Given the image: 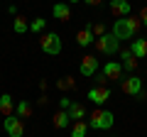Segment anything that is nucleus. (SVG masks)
<instances>
[{
  "instance_id": "25",
  "label": "nucleus",
  "mask_w": 147,
  "mask_h": 137,
  "mask_svg": "<svg viewBox=\"0 0 147 137\" xmlns=\"http://www.w3.org/2000/svg\"><path fill=\"white\" fill-rule=\"evenodd\" d=\"M71 103H74L71 98H59V110H69V108H71Z\"/></svg>"
},
{
  "instance_id": "15",
  "label": "nucleus",
  "mask_w": 147,
  "mask_h": 137,
  "mask_svg": "<svg viewBox=\"0 0 147 137\" xmlns=\"http://www.w3.org/2000/svg\"><path fill=\"white\" fill-rule=\"evenodd\" d=\"M52 125H54V130H66V127L71 125L69 113L66 110H57V113H54V118H52Z\"/></svg>"
},
{
  "instance_id": "10",
  "label": "nucleus",
  "mask_w": 147,
  "mask_h": 137,
  "mask_svg": "<svg viewBox=\"0 0 147 137\" xmlns=\"http://www.w3.org/2000/svg\"><path fill=\"white\" fill-rule=\"evenodd\" d=\"M110 12L120 20V17H127L132 15V5H130V0H110Z\"/></svg>"
},
{
  "instance_id": "13",
  "label": "nucleus",
  "mask_w": 147,
  "mask_h": 137,
  "mask_svg": "<svg viewBox=\"0 0 147 137\" xmlns=\"http://www.w3.org/2000/svg\"><path fill=\"white\" fill-rule=\"evenodd\" d=\"M0 115L7 118V115H15V98L10 93H3L0 95Z\"/></svg>"
},
{
  "instance_id": "14",
  "label": "nucleus",
  "mask_w": 147,
  "mask_h": 137,
  "mask_svg": "<svg viewBox=\"0 0 147 137\" xmlns=\"http://www.w3.org/2000/svg\"><path fill=\"white\" fill-rule=\"evenodd\" d=\"M120 59H123V71H127V74H135V68H137V59L132 56L130 49H123V52H120Z\"/></svg>"
},
{
  "instance_id": "17",
  "label": "nucleus",
  "mask_w": 147,
  "mask_h": 137,
  "mask_svg": "<svg viewBox=\"0 0 147 137\" xmlns=\"http://www.w3.org/2000/svg\"><path fill=\"white\" fill-rule=\"evenodd\" d=\"M32 113H34V108H32L30 100H17V103H15V115L20 118V120H25V118H32Z\"/></svg>"
},
{
  "instance_id": "22",
  "label": "nucleus",
  "mask_w": 147,
  "mask_h": 137,
  "mask_svg": "<svg viewBox=\"0 0 147 137\" xmlns=\"http://www.w3.org/2000/svg\"><path fill=\"white\" fill-rule=\"evenodd\" d=\"M44 30H47V20H44V17H34V20L30 22V32L32 34H42Z\"/></svg>"
},
{
  "instance_id": "20",
  "label": "nucleus",
  "mask_w": 147,
  "mask_h": 137,
  "mask_svg": "<svg viewBox=\"0 0 147 137\" xmlns=\"http://www.w3.org/2000/svg\"><path fill=\"white\" fill-rule=\"evenodd\" d=\"M91 127H88V122L86 120H76L71 125V137H86V132H88Z\"/></svg>"
},
{
  "instance_id": "4",
  "label": "nucleus",
  "mask_w": 147,
  "mask_h": 137,
  "mask_svg": "<svg viewBox=\"0 0 147 137\" xmlns=\"http://www.w3.org/2000/svg\"><path fill=\"white\" fill-rule=\"evenodd\" d=\"M39 47H42V52L47 56H57V54H61V37H59L57 32H42Z\"/></svg>"
},
{
  "instance_id": "29",
  "label": "nucleus",
  "mask_w": 147,
  "mask_h": 137,
  "mask_svg": "<svg viewBox=\"0 0 147 137\" xmlns=\"http://www.w3.org/2000/svg\"><path fill=\"white\" fill-rule=\"evenodd\" d=\"M66 3L69 5H76V3H81V0H66Z\"/></svg>"
},
{
  "instance_id": "27",
  "label": "nucleus",
  "mask_w": 147,
  "mask_h": 137,
  "mask_svg": "<svg viewBox=\"0 0 147 137\" xmlns=\"http://www.w3.org/2000/svg\"><path fill=\"white\" fill-rule=\"evenodd\" d=\"M84 3H86V5H91V7H98L100 5V0H84Z\"/></svg>"
},
{
  "instance_id": "6",
  "label": "nucleus",
  "mask_w": 147,
  "mask_h": 137,
  "mask_svg": "<svg viewBox=\"0 0 147 137\" xmlns=\"http://www.w3.org/2000/svg\"><path fill=\"white\" fill-rule=\"evenodd\" d=\"M110 88L108 86H93V88H88V93H86V98H88V103H93V105H98V108H103L105 103H108V98H110Z\"/></svg>"
},
{
  "instance_id": "19",
  "label": "nucleus",
  "mask_w": 147,
  "mask_h": 137,
  "mask_svg": "<svg viewBox=\"0 0 147 137\" xmlns=\"http://www.w3.org/2000/svg\"><path fill=\"white\" fill-rule=\"evenodd\" d=\"M12 30H15V34H27V32H30V22L22 15H17L15 20H12Z\"/></svg>"
},
{
  "instance_id": "24",
  "label": "nucleus",
  "mask_w": 147,
  "mask_h": 137,
  "mask_svg": "<svg viewBox=\"0 0 147 137\" xmlns=\"http://www.w3.org/2000/svg\"><path fill=\"white\" fill-rule=\"evenodd\" d=\"M93 81H96V86H108V83H110V81L105 79V74H103V71H98V74H93Z\"/></svg>"
},
{
  "instance_id": "9",
  "label": "nucleus",
  "mask_w": 147,
  "mask_h": 137,
  "mask_svg": "<svg viewBox=\"0 0 147 137\" xmlns=\"http://www.w3.org/2000/svg\"><path fill=\"white\" fill-rule=\"evenodd\" d=\"M100 71L105 74V79H108V81H123V74H125V71H123V64L120 61H113V59H110Z\"/></svg>"
},
{
  "instance_id": "11",
  "label": "nucleus",
  "mask_w": 147,
  "mask_h": 137,
  "mask_svg": "<svg viewBox=\"0 0 147 137\" xmlns=\"http://www.w3.org/2000/svg\"><path fill=\"white\" fill-rule=\"evenodd\" d=\"M52 15H54V20H59V22H69L71 20V5H69V3H54Z\"/></svg>"
},
{
  "instance_id": "16",
  "label": "nucleus",
  "mask_w": 147,
  "mask_h": 137,
  "mask_svg": "<svg viewBox=\"0 0 147 137\" xmlns=\"http://www.w3.org/2000/svg\"><path fill=\"white\" fill-rule=\"evenodd\" d=\"M66 113H69V118H71V122L88 118V110H86V105H84V103H71V108H69Z\"/></svg>"
},
{
  "instance_id": "28",
  "label": "nucleus",
  "mask_w": 147,
  "mask_h": 137,
  "mask_svg": "<svg viewBox=\"0 0 147 137\" xmlns=\"http://www.w3.org/2000/svg\"><path fill=\"white\" fill-rule=\"evenodd\" d=\"M7 12H10L12 17H17V15H20V12H17V7H15V5H10V7H7Z\"/></svg>"
},
{
  "instance_id": "2",
  "label": "nucleus",
  "mask_w": 147,
  "mask_h": 137,
  "mask_svg": "<svg viewBox=\"0 0 147 137\" xmlns=\"http://www.w3.org/2000/svg\"><path fill=\"white\" fill-rule=\"evenodd\" d=\"M88 127L91 130H110L113 127V122H115V115H113V110H105V108H96L93 113L88 115Z\"/></svg>"
},
{
  "instance_id": "26",
  "label": "nucleus",
  "mask_w": 147,
  "mask_h": 137,
  "mask_svg": "<svg viewBox=\"0 0 147 137\" xmlns=\"http://www.w3.org/2000/svg\"><path fill=\"white\" fill-rule=\"evenodd\" d=\"M140 22H142V27H147V5L140 10Z\"/></svg>"
},
{
  "instance_id": "23",
  "label": "nucleus",
  "mask_w": 147,
  "mask_h": 137,
  "mask_svg": "<svg viewBox=\"0 0 147 137\" xmlns=\"http://www.w3.org/2000/svg\"><path fill=\"white\" fill-rule=\"evenodd\" d=\"M91 32H93V37H96V39L103 37V34H105V25H100V22H98V25H91Z\"/></svg>"
},
{
  "instance_id": "21",
  "label": "nucleus",
  "mask_w": 147,
  "mask_h": 137,
  "mask_svg": "<svg viewBox=\"0 0 147 137\" xmlns=\"http://www.w3.org/2000/svg\"><path fill=\"white\" fill-rule=\"evenodd\" d=\"M54 86H57L59 91H64V93H66V91H74V88H76V81H74V76H61Z\"/></svg>"
},
{
  "instance_id": "1",
  "label": "nucleus",
  "mask_w": 147,
  "mask_h": 137,
  "mask_svg": "<svg viewBox=\"0 0 147 137\" xmlns=\"http://www.w3.org/2000/svg\"><path fill=\"white\" fill-rule=\"evenodd\" d=\"M140 27H142L140 15H127V17H120V20L113 22V32H110V34L115 39H132Z\"/></svg>"
},
{
  "instance_id": "7",
  "label": "nucleus",
  "mask_w": 147,
  "mask_h": 137,
  "mask_svg": "<svg viewBox=\"0 0 147 137\" xmlns=\"http://www.w3.org/2000/svg\"><path fill=\"white\" fill-rule=\"evenodd\" d=\"M3 130L7 132V137H25V122L17 115H7L3 120Z\"/></svg>"
},
{
  "instance_id": "3",
  "label": "nucleus",
  "mask_w": 147,
  "mask_h": 137,
  "mask_svg": "<svg viewBox=\"0 0 147 137\" xmlns=\"http://www.w3.org/2000/svg\"><path fill=\"white\" fill-rule=\"evenodd\" d=\"M93 47H96V52L103 54V56H115V54L120 52V39H115L110 32H105L103 37H98L93 42Z\"/></svg>"
},
{
  "instance_id": "8",
  "label": "nucleus",
  "mask_w": 147,
  "mask_h": 137,
  "mask_svg": "<svg viewBox=\"0 0 147 137\" xmlns=\"http://www.w3.org/2000/svg\"><path fill=\"white\" fill-rule=\"evenodd\" d=\"M79 71H81V76H88V79H93V74H98V59H96L93 54H86V56H81Z\"/></svg>"
},
{
  "instance_id": "5",
  "label": "nucleus",
  "mask_w": 147,
  "mask_h": 137,
  "mask_svg": "<svg viewBox=\"0 0 147 137\" xmlns=\"http://www.w3.org/2000/svg\"><path fill=\"white\" fill-rule=\"evenodd\" d=\"M120 88H123V93L125 95H132V98H137V95L142 93V79L137 74H130V76H123V81H120Z\"/></svg>"
},
{
  "instance_id": "18",
  "label": "nucleus",
  "mask_w": 147,
  "mask_h": 137,
  "mask_svg": "<svg viewBox=\"0 0 147 137\" xmlns=\"http://www.w3.org/2000/svg\"><path fill=\"white\" fill-rule=\"evenodd\" d=\"M130 52H132V56H135V59H145L147 56V39H142V37L132 39Z\"/></svg>"
},
{
  "instance_id": "12",
  "label": "nucleus",
  "mask_w": 147,
  "mask_h": 137,
  "mask_svg": "<svg viewBox=\"0 0 147 137\" xmlns=\"http://www.w3.org/2000/svg\"><path fill=\"white\" fill-rule=\"evenodd\" d=\"M76 42H79V47H91V44L96 42L93 32H91V22H88L86 27H81L79 32H76Z\"/></svg>"
}]
</instances>
